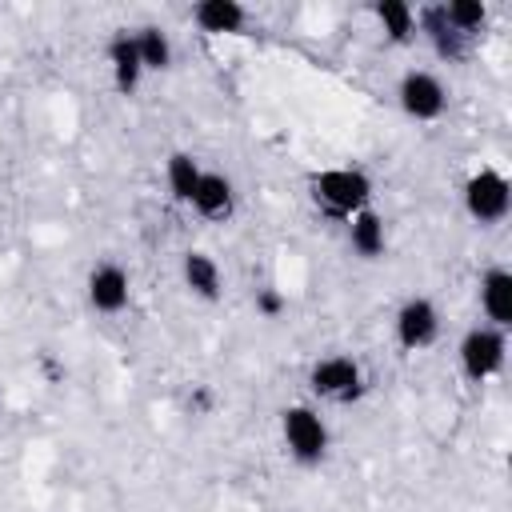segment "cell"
<instances>
[{"instance_id": "6da1fadb", "label": "cell", "mask_w": 512, "mask_h": 512, "mask_svg": "<svg viewBox=\"0 0 512 512\" xmlns=\"http://www.w3.org/2000/svg\"><path fill=\"white\" fill-rule=\"evenodd\" d=\"M372 192H376V184L364 168H320L308 180V196H312L316 212H324L336 224L372 208Z\"/></svg>"}, {"instance_id": "7a4b0ae2", "label": "cell", "mask_w": 512, "mask_h": 512, "mask_svg": "<svg viewBox=\"0 0 512 512\" xmlns=\"http://www.w3.org/2000/svg\"><path fill=\"white\" fill-rule=\"evenodd\" d=\"M280 444L292 464L300 468H320L328 460L332 432L320 416L316 404H284L280 408Z\"/></svg>"}, {"instance_id": "3957f363", "label": "cell", "mask_w": 512, "mask_h": 512, "mask_svg": "<svg viewBox=\"0 0 512 512\" xmlns=\"http://www.w3.org/2000/svg\"><path fill=\"white\" fill-rule=\"evenodd\" d=\"M308 392L324 404H336V408H348V404H360L364 392H368V376H364V364L348 352H328L320 360L308 364Z\"/></svg>"}, {"instance_id": "277c9868", "label": "cell", "mask_w": 512, "mask_h": 512, "mask_svg": "<svg viewBox=\"0 0 512 512\" xmlns=\"http://www.w3.org/2000/svg\"><path fill=\"white\" fill-rule=\"evenodd\" d=\"M456 364L472 388L496 380L508 364V332H500L492 324H472L456 344Z\"/></svg>"}, {"instance_id": "5b68a950", "label": "cell", "mask_w": 512, "mask_h": 512, "mask_svg": "<svg viewBox=\"0 0 512 512\" xmlns=\"http://www.w3.org/2000/svg\"><path fill=\"white\" fill-rule=\"evenodd\" d=\"M460 200H464V212H468L472 224L496 228V224H504L508 212H512V180H508L500 168L484 164V168H476V172L464 180Z\"/></svg>"}, {"instance_id": "8992f818", "label": "cell", "mask_w": 512, "mask_h": 512, "mask_svg": "<svg viewBox=\"0 0 512 512\" xmlns=\"http://www.w3.org/2000/svg\"><path fill=\"white\" fill-rule=\"evenodd\" d=\"M440 328H444V316H440V308H436L432 296H408L396 308V316H392V340L404 352L432 348L440 340Z\"/></svg>"}, {"instance_id": "52a82bcc", "label": "cell", "mask_w": 512, "mask_h": 512, "mask_svg": "<svg viewBox=\"0 0 512 512\" xmlns=\"http://www.w3.org/2000/svg\"><path fill=\"white\" fill-rule=\"evenodd\" d=\"M396 104H400V112H404L408 120L432 124V120H440L444 108H448V88L440 84L436 72H428V68H408V72L396 80Z\"/></svg>"}, {"instance_id": "ba28073f", "label": "cell", "mask_w": 512, "mask_h": 512, "mask_svg": "<svg viewBox=\"0 0 512 512\" xmlns=\"http://www.w3.org/2000/svg\"><path fill=\"white\" fill-rule=\"evenodd\" d=\"M84 300H88V308L96 316H120L128 308V300H132V276H128V268L116 264V260L92 264V272L84 280Z\"/></svg>"}, {"instance_id": "9c48e42d", "label": "cell", "mask_w": 512, "mask_h": 512, "mask_svg": "<svg viewBox=\"0 0 512 512\" xmlns=\"http://www.w3.org/2000/svg\"><path fill=\"white\" fill-rule=\"evenodd\" d=\"M416 36H420V40L432 48V56L444 60V64H460V60H468V52H472V40L460 36V32L448 24V16H444L440 4H420V8H416Z\"/></svg>"}, {"instance_id": "30bf717a", "label": "cell", "mask_w": 512, "mask_h": 512, "mask_svg": "<svg viewBox=\"0 0 512 512\" xmlns=\"http://www.w3.org/2000/svg\"><path fill=\"white\" fill-rule=\"evenodd\" d=\"M104 60H108V76H112V88L120 96H136L140 80L148 76L144 64H140V52H136V40H132V28H116L104 44Z\"/></svg>"}, {"instance_id": "8fae6325", "label": "cell", "mask_w": 512, "mask_h": 512, "mask_svg": "<svg viewBox=\"0 0 512 512\" xmlns=\"http://www.w3.org/2000/svg\"><path fill=\"white\" fill-rule=\"evenodd\" d=\"M188 208H192L200 220H208V224H228V220L236 216V184H232V176L204 168V176H200V184H196Z\"/></svg>"}, {"instance_id": "7c38bea8", "label": "cell", "mask_w": 512, "mask_h": 512, "mask_svg": "<svg viewBox=\"0 0 512 512\" xmlns=\"http://www.w3.org/2000/svg\"><path fill=\"white\" fill-rule=\"evenodd\" d=\"M344 240H348V252L356 260L372 264V260H380L388 252V220L376 208H364L352 220H344Z\"/></svg>"}, {"instance_id": "4fadbf2b", "label": "cell", "mask_w": 512, "mask_h": 512, "mask_svg": "<svg viewBox=\"0 0 512 512\" xmlns=\"http://www.w3.org/2000/svg\"><path fill=\"white\" fill-rule=\"evenodd\" d=\"M180 280H184V288H188L196 300H204V304H216V300L224 296V272H220L216 256L204 252V248H188V252L180 256Z\"/></svg>"}, {"instance_id": "5bb4252c", "label": "cell", "mask_w": 512, "mask_h": 512, "mask_svg": "<svg viewBox=\"0 0 512 512\" xmlns=\"http://www.w3.org/2000/svg\"><path fill=\"white\" fill-rule=\"evenodd\" d=\"M480 312H484V324L500 332L512 328V272L504 264H492L480 272Z\"/></svg>"}, {"instance_id": "9a60e30c", "label": "cell", "mask_w": 512, "mask_h": 512, "mask_svg": "<svg viewBox=\"0 0 512 512\" xmlns=\"http://www.w3.org/2000/svg\"><path fill=\"white\" fill-rule=\"evenodd\" d=\"M192 24L208 36H240L248 28V8L240 0H200L192 4Z\"/></svg>"}, {"instance_id": "2e32d148", "label": "cell", "mask_w": 512, "mask_h": 512, "mask_svg": "<svg viewBox=\"0 0 512 512\" xmlns=\"http://www.w3.org/2000/svg\"><path fill=\"white\" fill-rule=\"evenodd\" d=\"M368 12H372V20H376V28L384 32L388 44L408 48L416 40V8L412 4H404V0H372Z\"/></svg>"}, {"instance_id": "e0dca14e", "label": "cell", "mask_w": 512, "mask_h": 512, "mask_svg": "<svg viewBox=\"0 0 512 512\" xmlns=\"http://www.w3.org/2000/svg\"><path fill=\"white\" fill-rule=\"evenodd\" d=\"M132 40H136V52H140L144 72H168V68H172L176 48H172V36H168L160 24H140V28H132Z\"/></svg>"}, {"instance_id": "ac0fdd59", "label": "cell", "mask_w": 512, "mask_h": 512, "mask_svg": "<svg viewBox=\"0 0 512 512\" xmlns=\"http://www.w3.org/2000/svg\"><path fill=\"white\" fill-rule=\"evenodd\" d=\"M200 176H204V164H200L192 152H172V156L164 160V184H168V196H172L176 204H188V200H192Z\"/></svg>"}, {"instance_id": "d6986e66", "label": "cell", "mask_w": 512, "mask_h": 512, "mask_svg": "<svg viewBox=\"0 0 512 512\" xmlns=\"http://www.w3.org/2000/svg\"><path fill=\"white\" fill-rule=\"evenodd\" d=\"M440 8H444V16H448V24H452L460 36H468V40H476V36L488 28V4H484V0H444Z\"/></svg>"}, {"instance_id": "ffe728a7", "label": "cell", "mask_w": 512, "mask_h": 512, "mask_svg": "<svg viewBox=\"0 0 512 512\" xmlns=\"http://www.w3.org/2000/svg\"><path fill=\"white\" fill-rule=\"evenodd\" d=\"M252 308H256L260 320H280V316L288 312V296H284L276 284H264V288L252 292Z\"/></svg>"}, {"instance_id": "44dd1931", "label": "cell", "mask_w": 512, "mask_h": 512, "mask_svg": "<svg viewBox=\"0 0 512 512\" xmlns=\"http://www.w3.org/2000/svg\"><path fill=\"white\" fill-rule=\"evenodd\" d=\"M188 408H192V412H208V408H212V388L196 384V388H192V396H188Z\"/></svg>"}]
</instances>
